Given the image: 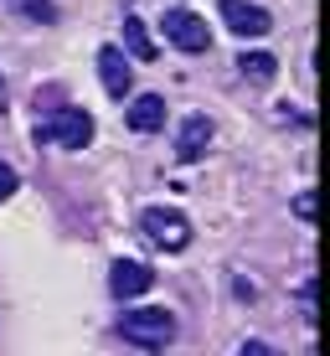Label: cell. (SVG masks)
I'll return each mask as SVG.
<instances>
[{
    "label": "cell",
    "instance_id": "cell-8",
    "mask_svg": "<svg viewBox=\"0 0 330 356\" xmlns=\"http://www.w3.org/2000/svg\"><path fill=\"white\" fill-rule=\"evenodd\" d=\"M150 284H155V274L145 264H134V259H119L108 268V294H114V300H140Z\"/></svg>",
    "mask_w": 330,
    "mask_h": 356
},
{
    "label": "cell",
    "instance_id": "cell-12",
    "mask_svg": "<svg viewBox=\"0 0 330 356\" xmlns=\"http://www.w3.org/2000/svg\"><path fill=\"white\" fill-rule=\"evenodd\" d=\"M10 10L26 16V21H36V26H57V21H63V10H57L52 0H10Z\"/></svg>",
    "mask_w": 330,
    "mask_h": 356
},
{
    "label": "cell",
    "instance_id": "cell-5",
    "mask_svg": "<svg viewBox=\"0 0 330 356\" xmlns=\"http://www.w3.org/2000/svg\"><path fill=\"white\" fill-rule=\"evenodd\" d=\"M217 16H222V26L232 36H248V42H258V36L274 31V16H268L263 6H253V0H222Z\"/></svg>",
    "mask_w": 330,
    "mask_h": 356
},
{
    "label": "cell",
    "instance_id": "cell-7",
    "mask_svg": "<svg viewBox=\"0 0 330 356\" xmlns=\"http://www.w3.org/2000/svg\"><path fill=\"white\" fill-rule=\"evenodd\" d=\"M99 78H104V93H108V98H129L134 67H129V52H124V47H99Z\"/></svg>",
    "mask_w": 330,
    "mask_h": 356
},
{
    "label": "cell",
    "instance_id": "cell-11",
    "mask_svg": "<svg viewBox=\"0 0 330 356\" xmlns=\"http://www.w3.org/2000/svg\"><path fill=\"white\" fill-rule=\"evenodd\" d=\"M238 72H242L248 83H258V88H263V83L279 78V63H274L268 52H242V57H238Z\"/></svg>",
    "mask_w": 330,
    "mask_h": 356
},
{
    "label": "cell",
    "instance_id": "cell-16",
    "mask_svg": "<svg viewBox=\"0 0 330 356\" xmlns=\"http://www.w3.org/2000/svg\"><path fill=\"white\" fill-rule=\"evenodd\" d=\"M242 356H268V341H242Z\"/></svg>",
    "mask_w": 330,
    "mask_h": 356
},
{
    "label": "cell",
    "instance_id": "cell-14",
    "mask_svg": "<svg viewBox=\"0 0 330 356\" xmlns=\"http://www.w3.org/2000/svg\"><path fill=\"white\" fill-rule=\"evenodd\" d=\"M295 217H299V222H310V217H315V196H310V191L295 196Z\"/></svg>",
    "mask_w": 330,
    "mask_h": 356
},
{
    "label": "cell",
    "instance_id": "cell-10",
    "mask_svg": "<svg viewBox=\"0 0 330 356\" xmlns=\"http://www.w3.org/2000/svg\"><path fill=\"white\" fill-rule=\"evenodd\" d=\"M124 52L134 63H155V57H160V47L150 42V31H145L140 16H124Z\"/></svg>",
    "mask_w": 330,
    "mask_h": 356
},
{
    "label": "cell",
    "instance_id": "cell-2",
    "mask_svg": "<svg viewBox=\"0 0 330 356\" xmlns=\"http://www.w3.org/2000/svg\"><path fill=\"white\" fill-rule=\"evenodd\" d=\"M140 232L160 253H186L191 248V217L176 212V207H145L140 212Z\"/></svg>",
    "mask_w": 330,
    "mask_h": 356
},
{
    "label": "cell",
    "instance_id": "cell-9",
    "mask_svg": "<svg viewBox=\"0 0 330 356\" xmlns=\"http://www.w3.org/2000/svg\"><path fill=\"white\" fill-rule=\"evenodd\" d=\"M129 129L134 134H155V129H165V98L160 93H140V98H134V104H129Z\"/></svg>",
    "mask_w": 330,
    "mask_h": 356
},
{
    "label": "cell",
    "instance_id": "cell-4",
    "mask_svg": "<svg viewBox=\"0 0 330 356\" xmlns=\"http://www.w3.org/2000/svg\"><path fill=\"white\" fill-rule=\"evenodd\" d=\"M165 42L181 47V52H191V57L212 52V31H206V21L197 16V10H186V6H170L165 10Z\"/></svg>",
    "mask_w": 330,
    "mask_h": 356
},
{
    "label": "cell",
    "instance_id": "cell-3",
    "mask_svg": "<svg viewBox=\"0 0 330 356\" xmlns=\"http://www.w3.org/2000/svg\"><path fill=\"white\" fill-rule=\"evenodd\" d=\"M88 140H93V114L88 108H78V104H67V108H57L47 124H36V145H63V150H88Z\"/></svg>",
    "mask_w": 330,
    "mask_h": 356
},
{
    "label": "cell",
    "instance_id": "cell-6",
    "mask_svg": "<svg viewBox=\"0 0 330 356\" xmlns=\"http://www.w3.org/2000/svg\"><path fill=\"white\" fill-rule=\"evenodd\" d=\"M212 119L206 114H186L181 119V129H176V161L181 165H197L201 155H206V145H212Z\"/></svg>",
    "mask_w": 330,
    "mask_h": 356
},
{
    "label": "cell",
    "instance_id": "cell-15",
    "mask_svg": "<svg viewBox=\"0 0 330 356\" xmlns=\"http://www.w3.org/2000/svg\"><path fill=\"white\" fill-rule=\"evenodd\" d=\"M299 305H304V310L315 305V279H304V284H299Z\"/></svg>",
    "mask_w": 330,
    "mask_h": 356
},
{
    "label": "cell",
    "instance_id": "cell-13",
    "mask_svg": "<svg viewBox=\"0 0 330 356\" xmlns=\"http://www.w3.org/2000/svg\"><path fill=\"white\" fill-rule=\"evenodd\" d=\"M16 186H21V176H16L6 161H0V202H10V196H16Z\"/></svg>",
    "mask_w": 330,
    "mask_h": 356
},
{
    "label": "cell",
    "instance_id": "cell-1",
    "mask_svg": "<svg viewBox=\"0 0 330 356\" xmlns=\"http://www.w3.org/2000/svg\"><path fill=\"white\" fill-rule=\"evenodd\" d=\"M119 336L140 351H165L170 341L181 336V321L165 310V305H145V310H124L119 315Z\"/></svg>",
    "mask_w": 330,
    "mask_h": 356
}]
</instances>
